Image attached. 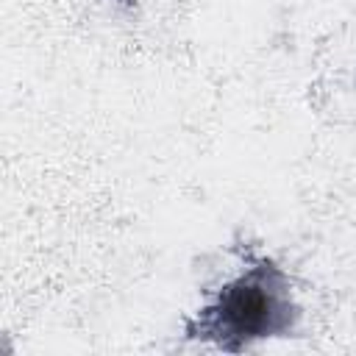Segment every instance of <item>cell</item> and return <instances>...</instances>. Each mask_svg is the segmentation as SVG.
<instances>
[{
	"instance_id": "cell-1",
	"label": "cell",
	"mask_w": 356,
	"mask_h": 356,
	"mask_svg": "<svg viewBox=\"0 0 356 356\" xmlns=\"http://www.w3.org/2000/svg\"><path fill=\"white\" fill-rule=\"evenodd\" d=\"M292 320L289 278L267 259H250L209 292L192 334L214 339L222 350H242L256 339L286 334Z\"/></svg>"
}]
</instances>
